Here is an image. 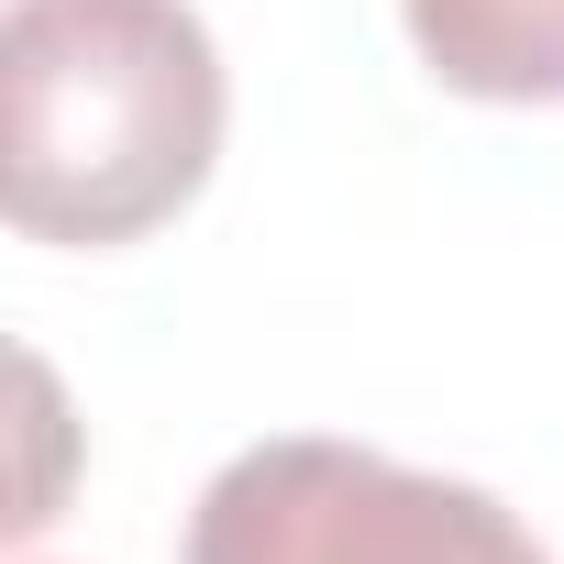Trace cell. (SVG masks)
Returning <instances> with one entry per match:
<instances>
[{"instance_id":"cell-1","label":"cell","mask_w":564,"mask_h":564,"mask_svg":"<svg viewBox=\"0 0 564 564\" xmlns=\"http://www.w3.org/2000/svg\"><path fill=\"white\" fill-rule=\"evenodd\" d=\"M232 78L188 0H12L0 12V210L23 243L122 254L221 166Z\"/></svg>"},{"instance_id":"cell-2","label":"cell","mask_w":564,"mask_h":564,"mask_svg":"<svg viewBox=\"0 0 564 564\" xmlns=\"http://www.w3.org/2000/svg\"><path fill=\"white\" fill-rule=\"evenodd\" d=\"M177 564H553V553L509 498L465 476L333 432H276L199 487Z\"/></svg>"},{"instance_id":"cell-3","label":"cell","mask_w":564,"mask_h":564,"mask_svg":"<svg viewBox=\"0 0 564 564\" xmlns=\"http://www.w3.org/2000/svg\"><path fill=\"white\" fill-rule=\"evenodd\" d=\"M432 89L487 111H564V0H399Z\"/></svg>"}]
</instances>
